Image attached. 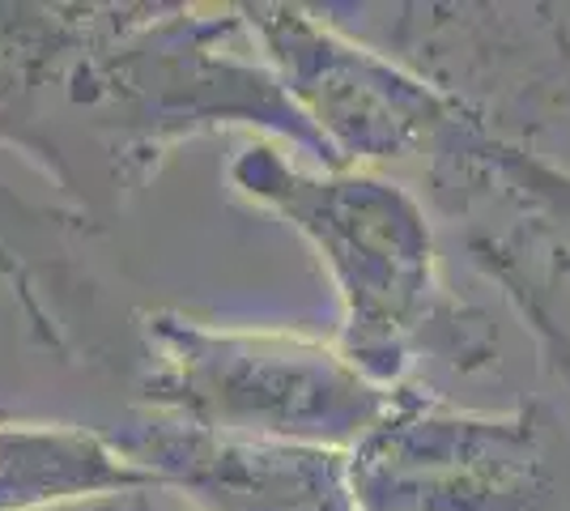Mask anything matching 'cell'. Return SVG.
I'll use <instances>...</instances> for the list:
<instances>
[{
	"mask_svg": "<svg viewBox=\"0 0 570 511\" xmlns=\"http://www.w3.org/2000/svg\"><path fill=\"white\" fill-rule=\"evenodd\" d=\"M357 511H570V422L549 401L460 410L404 384L350 448Z\"/></svg>",
	"mask_w": 570,
	"mask_h": 511,
	"instance_id": "7a4b0ae2",
	"label": "cell"
},
{
	"mask_svg": "<svg viewBox=\"0 0 570 511\" xmlns=\"http://www.w3.org/2000/svg\"><path fill=\"white\" fill-rule=\"evenodd\" d=\"M235 175L324 256L345 307L341 354L375 389H404L422 358L455 375L499 363V328L452 291L426 200L413 188L366 170L307 175L273 149H247Z\"/></svg>",
	"mask_w": 570,
	"mask_h": 511,
	"instance_id": "6da1fadb",
	"label": "cell"
},
{
	"mask_svg": "<svg viewBox=\"0 0 570 511\" xmlns=\"http://www.w3.org/2000/svg\"><path fill=\"white\" fill-rule=\"evenodd\" d=\"M371 43L494 137L541 149L570 128V22L537 0L380 4Z\"/></svg>",
	"mask_w": 570,
	"mask_h": 511,
	"instance_id": "3957f363",
	"label": "cell"
},
{
	"mask_svg": "<svg viewBox=\"0 0 570 511\" xmlns=\"http://www.w3.org/2000/svg\"><path fill=\"white\" fill-rule=\"evenodd\" d=\"M191 482L217 511H357L341 448L209 439L191 448Z\"/></svg>",
	"mask_w": 570,
	"mask_h": 511,
	"instance_id": "8992f818",
	"label": "cell"
},
{
	"mask_svg": "<svg viewBox=\"0 0 570 511\" xmlns=\"http://www.w3.org/2000/svg\"><path fill=\"white\" fill-rule=\"evenodd\" d=\"M191 341V410L252 439L350 452L392 401V392L350 366L341 345L289 333Z\"/></svg>",
	"mask_w": 570,
	"mask_h": 511,
	"instance_id": "5b68a950",
	"label": "cell"
},
{
	"mask_svg": "<svg viewBox=\"0 0 570 511\" xmlns=\"http://www.w3.org/2000/svg\"><path fill=\"white\" fill-rule=\"evenodd\" d=\"M252 22L261 26L282 90L324 137L341 170L362 163L396 170L413 184L455 116V102L371 43L311 18L307 9L273 4L256 9Z\"/></svg>",
	"mask_w": 570,
	"mask_h": 511,
	"instance_id": "277c9868",
	"label": "cell"
}]
</instances>
